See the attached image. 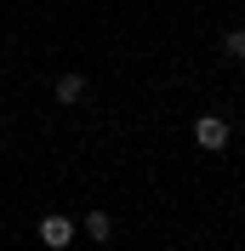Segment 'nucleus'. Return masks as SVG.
<instances>
[{"label": "nucleus", "mask_w": 245, "mask_h": 251, "mask_svg": "<svg viewBox=\"0 0 245 251\" xmlns=\"http://www.w3.org/2000/svg\"><path fill=\"white\" fill-rule=\"evenodd\" d=\"M194 143L211 149V154H222V149H228V120H222V114H199L194 120Z\"/></svg>", "instance_id": "obj_1"}, {"label": "nucleus", "mask_w": 245, "mask_h": 251, "mask_svg": "<svg viewBox=\"0 0 245 251\" xmlns=\"http://www.w3.org/2000/svg\"><path fill=\"white\" fill-rule=\"evenodd\" d=\"M40 246L69 251V246H74V223H69V217H46V223H40Z\"/></svg>", "instance_id": "obj_2"}, {"label": "nucleus", "mask_w": 245, "mask_h": 251, "mask_svg": "<svg viewBox=\"0 0 245 251\" xmlns=\"http://www.w3.org/2000/svg\"><path fill=\"white\" fill-rule=\"evenodd\" d=\"M86 97V75H63L57 80V103H80Z\"/></svg>", "instance_id": "obj_3"}, {"label": "nucleus", "mask_w": 245, "mask_h": 251, "mask_svg": "<svg viewBox=\"0 0 245 251\" xmlns=\"http://www.w3.org/2000/svg\"><path fill=\"white\" fill-rule=\"evenodd\" d=\"M86 234H92V240H108V234H114V223H108V211H92V217H86Z\"/></svg>", "instance_id": "obj_4"}, {"label": "nucleus", "mask_w": 245, "mask_h": 251, "mask_svg": "<svg viewBox=\"0 0 245 251\" xmlns=\"http://www.w3.org/2000/svg\"><path fill=\"white\" fill-rule=\"evenodd\" d=\"M222 46H228V57H245V29H234L228 40H222Z\"/></svg>", "instance_id": "obj_5"}]
</instances>
